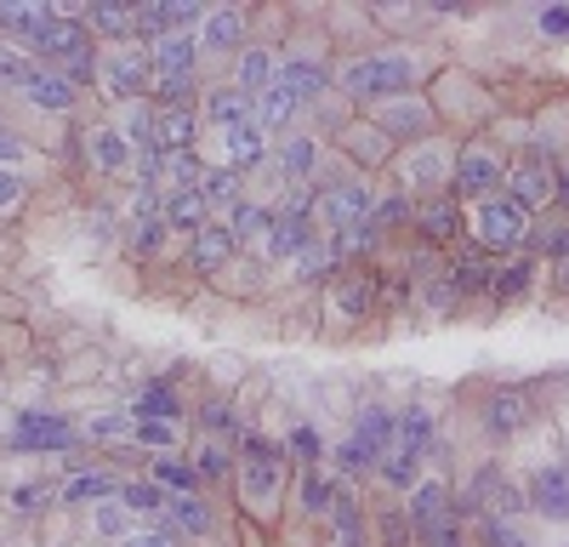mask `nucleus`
Listing matches in <instances>:
<instances>
[{
	"label": "nucleus",
	"instance_id": "1",
	"mask_svg": "<svg viewBox=\"0 0 569 547\" xmlns=\"http://www.w3.org/2000/svg\"><path fill=\"white\" fill-rule=\"evenodd\" d=\"M410 80H416V58H405V52H376V58H359L337 74V86L359 103H399L410 91Z\"/></svg>",
	"mask_w": 569,
	"mask_h": 547
},
{
	"label": "nucleus",
	"instance_id": "2",
	"mask_svg": "<svg viewBox=\"0 0 569 547\" xmlns=\"http://www.w3.org/2000/svg\"><path fill=\"white\" fill-rule=\"evenodd\" d=\"M393 439H399V417H393V410H382V405L365 410L359 428L348 434V445L337 450V468H342V474H365V468H376V463H388Z\"/></svg>",
	"mask_w": 569,
	"mask_h": 547
},
{
	"label": "nucleus",
	"instance_id": "3",
	"mask_svg": "<svg viewBox=\"0 0 569 547\" xmlns=\"http://www.w3.org/2000/svg\"><path fill=\"white\" fill-rule=\"evenodd\" d=\"M279 485H284V450H273L268 439H246V450H240V496H246V508L268 514L279 501Z\"/></svg>",
	"mask_w": 569,
	"mask_h": 547
},
{
	"label": "nucleus",
	"instance_id": "4",
	"mask_svg": "<svg viewBox=\"0 0 569 547\" xmlns=\"http://www.w3.org/2000/svg\"><path fill=\"white\" fill-rule=\"evenodd\" d=\"M472 228H479V240L490 251H512V246H525L530 217H525V206H518L512 195H496V200H485L479 211H472Z\"/></svg>",
	"mask_w": 569,
	"mask_h": 547
},
{
	"label": "nucleus",
	"instance_id": "5",
	"mask_svg": "<svg viewBox=\"0 0 569 547\" xmlns=\"http://www.w3.org/2000/svg\"><path fill=\"white\" fill-rule=\"evenodd\" d=\"M319 217H325L330 228H337V235H342V228H359V222H370V217H376V189H370L365 177L337 182V189H330V195L319 200Z\"/></svg>",
	"mask_w": 569,
	"mask_h": 547
},
{
	"label": "nucleus",
	"instance_id": "6",
	"mask_svg": "<svg viewBox=\"0 0 569 547\" xmlns=\"http://www.w3.org/2000/svg\"><path fill=\"white\" fill-rule=\"evenodd\" d=\"M12 445L18 450H69L74 445V422L58 417V410H18Z\"/></svg>",
	"mask_w": 569,
	"mask_h": 547
},
{
	"label": "nucleus",
	"instance_id": "7",
	"mask_svg": "<svg viewBox=\"0 0 569 547\" xmlns=\"http://www.w3.org/2000/svg\"><path fill=\"white\" fill-rule=\"evenodd\" d=\"M501 177H507V171H501V160H496L490 149H467V155L456 160V195L485 206V200H496Z\"/></svg>",
	"mask_w": 569,
	"mask_h": 547
},
{
	"label": "nucleus",
	"instance_id": "8",
	"mask_svg": "<svg viewBox=\"0 0 569 547\" xmlns=\"http://www.w3.org/2000/svg\"><path fill=\"white\" fill-rule=\"evenodd\" d=\"M149 74H154V58L149 52H131V46L103 63V86H109V98H120V103L142 98V91H149Z\"/></svg>",
	"mask_w": 569,
	"mask_h": 547
},
{
	"label": "nucleus",
	"instance_id": "9",
	"mask_svg": "<svg viewBox=\"0 0 569 547\" xmlns=\"http://www.w3.org/2000/svg\"><path fill=\"white\" fill-rule=\"evenodd\" d=\"M34 52L46 58V63H80V58H91L86 52V23H74V18H52L40 34H34Z\"/></svg>",
	"mask_w": 569,
	"mask_h": 547
},
{
	"label": "nucleus",
	"instance_id": "10",
	"mask_svg": "<svg viewBox=\"0 0 569 547\" xmlns=\"http://www.w3.org/2000/svg\"><path fill=\"white\" fill-rule=\"evenodd\" d=\"M530 508L541 519H569V463H547L530 479Z\"/></svg>",
	"mask_w": 569,
	"mask_h": 547
},
{
	"label": "nucleus",
	"instance_id": "11",
	"mask_svg": "<svg viewBox=\"0 0 569 547\" xmlns=\"http://www.w3.org/2000/svg\"><path fill=\"white\" fill-rule=\"evenodd\" d=\"M206 120L217 131H233V126H257V98L240 86H211L206 91Z\"/></svg>",
	"mask_w": 569,
	"mask_h": 547
},
{
	"label": "nucleus",
	"instance_id": "12",
	"mask_svg": "<svg viewBox=\"0 0 569 547\" xmlns=\"http://www.w3.org/2000/svg\"><path fill=\"white\" fill-rule=\"evenodd\" d=\"M194 52H200L194 34H166L160 46H149L154 80H194Z\"/></svg>",
	"mask_w": 569,
	"mask_h": 547
},
{
	"label": "nucleus",
	"instance_id": "13",
	"mask_svg": "<svg viewBox=\"0 0 569 547\" xmlns=\"http://www.w3.org/2000/svg\"><path fill=\"white\" fill-rule=\"evenodd\" d=\"M552 195H558V182H552V166H541L536 155H530L525 166H512V200L525 206V211H530V206H547Z\"/></svg>",
	"mask_w": 569,
	"mask_h": 547
},
{
	"label": "nucleus",
	"instance_id": "14",
	"mask_svg": "<svg viewBox=\"0 0 569 547\" xmlns=\"http://www.w3.org/2000/svg\"><path fill=\"white\" fill-rule=\"evenodd\" d=\"M233 246H240V235H233L228 222H206L200 235H194V268H200V274H217V268H228Z\"/></svg>",
	"mask_w": 569,
	"mask_h": 547
},
{
	"label": "nucleus",
	"instance_id": "15",
	"mask_svg": "<svg viewBox=\"0 0 569 547\" xmlns=\"http://www.w3.org/2000/svg\"><path fill=\"white\" fill-rule=\"evenodd\" d=\"M410 525L427 530V536H433L439 525H450V490H445L439 479L416 485V496H410Z\"/></svg>",
	"mask_w": 569,
	"mask_h": 547
},
{
	"label": "nucleus",
	"instance_id": "16",
	"mask_svg": "<svg viewBox=\"0 0 569 547\" xmlns=\"http://www.w3.org/2000/svg\"><path fill=\"white\" fill-rule=\"evenodd\" d=\"M268 155V131L262 126H233V131H222V166L228 171H246V166H257Z\"/></svg>",
	"mask_w": 569,
	"mask_h": 547
},
{
	"label": "nucleus",
	"instance_id": "17",
	"mask_svg": "<svg viewBox=\"0 0 569 547\" xmlns=\"http://www.w3.org/2000/svg\"><path fill=\"white\" fill-rule=\"evenodd\" d=\"M86 155H91V166H98V171H109V177H120V171L131 166V143H126L120 131H109V126L86 131Z\"/></svg>",
	"mask_w": 569,
	"mask_h": 547
},
{
	"label": "nucleus",
	"instance_id": "18",
	"mask_svg": "<svg viewBox=\"0 0 569 547\" xmlns=\"http://www.w3.org/2000/svg\"><path fill=\"white\" fill-rule=\"evenodd\" d=\"M308 246H313V222H308V217H279V222L268 228V240H262L268 257H302Z\"/></svg>",
	"mask_w": 569,
	"mask_h": 547
},
{
	"label": "nucleus",
	"instance_id": "19",
	"mask_svg": "<svg viewBox=\"0 0 569 547\" xmlns=\"http://www.w3.org/2000/svg\"><path fill=\"white\" fill-rule=\"evenodd\" d=\"M297 109H302V98L291 91V80H284V74H279V80H273L268 91H257V126H262V131L284 126V120H291Z\"/></svg>",
	"mask_w": 569,
	"mask_h": 547
},
{
	"label": "nucleus",
	"instance_id": "20",
	"mask_svg": "<svg viewBox=\"0 0 569 547\" xmlns=\"http://www.w3.org/2000/svg\"><path fill=\"white\" fill-rule=\"evenodd\" d=\"M211 222V206L200 189L188 195H166V228H177V235H200V228Z\"/></svg>",
	"mask_w": 569,
	"mask_h": 547
},
{
	"label": "nucleus",
	"instance_id": "21",
	"mask_svg": "<svg viewBox=\"0 0 569 547\" xmlns=\"http://www.w3.org/2000/svg\"><path fill=\"white\" fill-rule=\"evenodd\" d=\"M23 98H29L34 109L69 115V109H74V86H69L63 74H52V69H34V80H29V91H23Z\"/></svg>",
	"mask_w": 569,
	"mask_h": 547
},
{
	"label": "nucleus",
	"instance_id": "22",
	"mask_svg": "<svg viewBox=\"0 0 569 547\" xmlns=\"http://www.w3.org/2000/svg\"><path fill=\"white\" fill-rule=\"evenodd\" d=\"M485 422H490V434H518L530 422V399L525 394H490V410H485Z\"/></svg>",
	"mask_w": 569,
	"mask_h": 547
},
{
	"label": "nucleus",
	"instance_id": "23",
	"mask_svg": "<svg viewBox=\"0 0 569 547\" xmlns=\"http://www.w3.org/2000/svg\"><path fill=\"white\" fill-rule=\"evenodd\" d=\"M279 74L291 80V91H297L302 103H308V98H319V91H325V63H319V58H308V52H291V58L279 63Z\"/></svg>",
	"mask_w": 569,
	"mask_h": 547
},
{
	"label": "nucleus",
	"instance_id": "24",
	"mask_svg": "<svg viewBox=\"0 0 569 547\" xmlns=\"http://www.w3.org/2000/svg\"><path fill=\"white\" fill-rule=\"evenodd\" d=\"M160 182L171 195H188V189H200L206 182V166H200V155L194 149H182V155H166V166H160Z\"/></svg>",
	"mask_w": 569,
	"mask_h": 547
},
{
	"label": "nucleus",
	"instance_id": "25",
	"mask_svg": "<svg viewBox=\"0 0 569 547\" xmlns=\"http://www.w3.org/2000/svg\"><path fill=\"white\" fill-rule=\"evenodd\" d=\"M240 34H246V12L222 7V12H211V18H206L200 46H206V52H228V46H240Z\"/></svg>",
	"mask_w": 569,
	"mask_h": 547
},
{
	"label": "nucleus",
	"instance_id": "26",
	"mask_svg": "<svg viewBox=\"0 0 569 547\" xmlns=\"http://www.w3.org/2000/svg\"><path fill=\"white\" fill-rule=\"evenodd\" d=\"M131 417H137V422H171V417H177V394H171L166 382L137 388V399H131Z\"/></svg>",
	"mask_w": 569,
	"mask_h": 547
},
{
	"label": "nucleus",
	"instance_id": "27",
	"mask_svg": "<svg viewBox=\"0 0 569 547\" xmlns=\"http://www.w3.org/2000/svg\"><path fill=\"white\" fill-rule=\"evenodd\" d=\"M166 519H171L182 536H206V530H211V508H206L200 496H171V501H166Z\"/></svg>",
	"mask_w": 569,
	"mask_h": 547
},
{
	"label": "nucleus",
	"instance_id": "28",
	"mask_svg": "<svg viewBox=\"0 0 569 547\" xmlns=\"http://www.w3.org/2000/svg\"><path fill=\"white\" fill-rule=\"evenodd\" d=\"M194 149V115L188 109H160V155Z\"/></svg>",
	"mask_w": 569,
	"mask_h": 547
},
{
	"label": "nucleus",
	"instance_id": "29",
	"mask_svg": "<svg viewBox=\"0 0 569 547\" xmlns=\"http://www.w3.org/2000/svg\"><path fill=\"white\" fill-rule=\"evenodd\" d=\"M445 155L439 149H416L405 155V189H433V182H445Z\"/></svg>",
	"mask_w": 569,
	"mask_h": 547
},
{
	"label": "nucleus",
	"instance_id": "30",
	"mask_svg": "<svg viewBox=\"0 0 569 547\" xmlns=\"http://www.w3.org/2000/svg\"><path fill=\"white\" fill-rule=\"evenodd\" d=\"M313 166H319L313 137H291V143L279 149V171H284V182H308V177H313Z\"/></svg>",
	"mask_w": 569,
	"mask_h": 547
},
{
	"label": "nucleus",
	"instance_id": "31",
	"mask_svg": "<svg viewBox=\"0 0 569 547\" xmlns=\"http://www.w3.org/2000/svg\"><path fill=\"white\" fill-rule=\"evenodd\" d=\"M194 479H200L194 463H182V456H154V485H160V490H171V496H194Z\"/></svg>",
	"mask_w": 569,
	"mask_h": 547
},
{
	"label": "nucleus",
	"instance_id": "32",
	"mask_svg": "<svg viewBox=\"0 0 569 547\" xmlns=\"http://www.w3.org/2000/svg\"><path fill=\"white\" fill-rule=\"evenodd\" d=\"M273 80H279V63H273V52L251 46V52L240 58V91H251V98H257V91H268Z\"/></svg>",
	"mask_w": 569,
	"mask_h": 547
},
{
	"label": "nucleus",
	"instance_id": "33",
	"mask_svg": "<svg viewBox=\"0 0 569 547\" xmlns=\"http://www.w3.org/2000/svg\"><path fill=\"white\" fill-rule=\"evenodd\" d=\"M166 235H171L166 217H131V222H126V246H131L137 257H154V251L166 246Z\"/></svg>",
	"mask_w": 569,
	"mask_h": 547
},
{
	"label": "nucleus",
	"instance_id": "34",
	"mask_svg": "<svg viewBox=\"0 0 569 547\" xmlns=\"http://www.w3.org/2000/svg\"><path fill=\"white\" fill-rule=\"evenodd\" d=\"M58 12L52 7H0V29H12V34H23L29 46H34V34L52 23Z\"/></svg>",
	"mask_w": 569,
	"mask_h": 547
},
{
	"label": "nucleus",
	"instance_id": "35",
	"mask_svg": "<svg viewBox=\"0 0 569 547\" xmlns=\"http://www.w3.org/2000/svg\"><path fill=\"white\" fill-rule=\"evenodd\" d=\"M330 525H337V547H359V496L353 490H337V501H330Z\"/></svg>",
	"mask_w": 569,
	"mask_h": 547
},
{
	"label": "nucleus",
	"instance_id": "36",
	"mask_svg": "<svg viewBox=\"0 0 569 547\" xmlns=\"http://www.w3.org/2000/svg\"><path fill=\"white\" fill-rule=\"evenodd\" d=\"M427 445H433V417H427V410H405V417H399V445H393V450L427 456Z\"/></svg>",
	"mask_w": 569,
	"mask_h": 547
},
{
	"label": "nucleus",
	"instance_id": "37",
	"mask_svg": "<svg viewBox=\"0 0 569 547\" xmlns=\"http://www.w3.org/2000/svg\"><path fill=\"white\" fill-rule=\"evenodd\" d=\"M120 501H126L131 514H160L171 496H166V490H160L154 479H126V485H120Z\"/></svg>",
	"mask_w": 569,
	"mask_h": 547
},
{
	"label": "nucleus",
	"instance_id": "38",
	"mask_svg": "<svg viewBox=\"0 0 569 547\" xmlns=\"http://www.w3.org/2000/svg\"><path fill=\"white\" fill-rule=\"evenodd\" d=\"M200 195H206V206H233V200H240V171L211 166L206 182H200Z\"/></svg>",
	"mask_w": 569,
	"mask_h": 547
},
{
	"label": "nucleus",
	"instance_id": "39",
	"mask_svg": "<svg viewBox=\"0 0 569 547\" xmlns=\"http://www.w3.org/2000/svg\"><path fill=\"white\" fill-rule=\"evenodd\" d=\"M456 228H461V217H456V200H433V206L421 211V235H427V240H450Z\"/></svg>",
	"mask_w": 569,
	"mask_h": 547
},
{
	"label": "nucleus",
	"instance_id": "40",
	"mask_svg": "<svg viewBox=\"0 0 569 547\" xmlns=\"http://www.w3.org/2000/svg\"><path fill=\"white\" fill-rule=\"evenodd\" d=\"M103 496H120V485L109 474H74L63 490V501H103Z\"/></svg>",
	"mask_w": 569,
	"mask_h": 547
},
{
	"label": "nucleus",
	"instance_id": "41",
	"mask_svg": "<svg viewBox=\"0 0 569 547\" xmlns=\"http://www.w3.org/2000/svg\"><path fill=\"white\" fill-rule=\"evenodd\" d=\"M279 217L273 211H262V206H240V211H233V235H240V240H268V228H273Z\"/></svg>",
	"mask_w": 569,
	"mask_h": 547
},
{
	"label": "nucleus",
	"instance_id": "42",
	"mask_svg": "<svg viewBox=\"0 0 569 547\" xmlns=\"http://www.w3.org/2000/svg\"><path fill=\"white\" fill-rule=\"evenodd\" d=\"M40 63H29L23 52H12V46H0V86H12V91H29Z\"/></svg>",
	"mask_w": 569,
	"mask_h": 547
},
{
	"label": "nucleus",
	"instance_id": "43",
	"mask_svg": "<svg viewBox=\"0 0 569 547\" xmlns=\"http://www.w3.org/2000/svg\"><path fill=\"white\" fill-rule=\"evenodd\" d=\"M416 468H421V456H410V450H388L382 479H388L393 490H410V485H416Z\"/></svg>",
	"mask_w": 569,
	"mask_h": 547
},
{
	"label": "nucleus",
	"instance_id": "44",
	"mask_svg": "<svg viewBox=\"0 0 569 547\" xmlns=\"http://www.w3.org/2000/svg\"><path fill=\"white\" fill-rule=\"evenodd\" d=\"M427 120H433V115H427V103L421 98H399L393 109H388V126H399V131H427Z\"/></svg>",
	"mask_w": 569,
	"mask_h": 547
},
{
	"label": "nucleus",
	"instance_id": "45",
	"mask_svg": "<svg viewBox=\"0 0 569 547\" xmlns=\"http://www.w3.org/2000/svg\"><path fill=\"white\" fill-rule=\"evenodd\" d=\"M330 501H337L330 479H325L319 468H308V479H302V508H308V514H330Z\"/></svg>",
	"mask_w": 569,
	"mask_h": 547
},
{
	"label": "nucleus",
	"instance_id": "46",
	"mask_svg": "<svg viewBox=\"0 0 569 547\" xmlns=\"http://www.w3.org/2000/svg\"><path fill=\"white\" fill-rule=\"evenodd\" d=\"M137 23V7H91V29H103V34H131Z\"/></svg>",
	"mask_w": 569,
	"mask_h": 547
},
{
	"label": "nucleus",
	"instance_id": "47",
	"mask_svg": "<svg viewBox=\"0 0 569 547\" xmlns=\"http://www.w3.org/2000/svg\"><path fill=\"white\" fill-rule=\"evenodd\" d=\"M525 286H530V268H525V262H512V268H501L496 280H490V297H501V302H507V297H518Z\"/></svg>",
	"mask_w": 569,
	"mask_h": 547
},
{
	"label": "nucleus",
	"instance_id": "48",
	"mask_svg": "<svg viewBox=\"0 0 569 547\" xmlns=\"http://www.w3.org/2000/svg\"><path fill=\"white\" fill-rule=\"evenodd\" d=\"M137 445H149V450L171 456V445H177V428H171V422H137Z\"/></svg>",
	"mask_w": 569,
	"mask_h": 547
},
{
	"label": "nucleus",
	"instance_id": "49",
	"mask_svg": "<svg viewBox=\"0 0 569 547\" xmlns=\"http://www.w3.org/2000/svg\"><path fill=\"white\" fill-rule=\"evenodd\" d=\"M126 519H131V508H126V501H103V508H98V519H91V525H98L103 536H126Z\"/></svg>",
	"mask_w": 569,
	"mask_h": 547
},
{
	"label": "nucleus",
	"instance_id": "50",
	"mask_svg": "<svg viewBox=\"0 0 569 547\" xmlns=\"http://www.w3.org/2000/svg\"><path fill=\"white\" fill-rule=\"evenodd\" d=\"M337 308H342V314H365V308H370V286H365V280H348V286L337 291Z\"/></svg>",
	"mask_w": 569,
	"mask_h": 547
},
{
	"label": "nucleus",
	"instance_id": "51",
	"mask_svg": "<svg viewBox=\"0 0 569 547\" xmlns=\"http://www.w3.org/2000/svg\"><path fill=\"white\" fill-rule=\"evenodd\" d=\"M485 541H490V547H530L507 519H485Z\"/></svg>",
	"mask_w": 569,
	"mask_h": 547
},
{
	"label": "nucleus",
	"instance_id": "52",
	"mask_svg": "<svg viewBox=\"0 0 569 547\" xmlns=\"http://www.w3.org/2000/svg\"><path fill=\"white\" fill-rule=\"evenodd\" d=\"M29 149H23V137L18 131H7V126H0V171H12L18 160H23Z\"/></svg>",
	"mask_w": 569,
	"mask_h": 547
},
{
	"label": "nucleus",
	"instance_id": "53",
	"mask_svg": "<svg viewBox=\"0 0 569 547\" xmlns=\"http://www.w3.org/2000/svg\"><path fill=\"white\" fill-rule=\"evenodd\" d=\"M291 450L313 468V463H319V434H313V428H291Z\"/></svg>",
	"mask_w": 569,
	"mask_h": 547
},
{
	"label": "nucleus",
	"instance_id": "54",
	"mask_svg": "<svg viewBox=\"0 0 569 547\" xmlns=\"http://www.w3.org/2000/svg\"><path fill=\"white\" fill-rule=\"evenodd\" d=\"M325 262H330V251H325V246H308V251L297 257V280H313V274H319Z\"/></svg>",
	"mask_w": 569,
	"mask_h": 547
},
{
	"label": "nucleus",
	"instance_id": "55",
	"mask_svg": "<svg viewBox=\"0 0 569 547\" xmlns=\"http://www.w3.org/2000/svg\"><path fill=\"white\" fill-rule=\"evenodd\" d=\"M222 468H228V450H222V445H206V450H200V474H206V479H222Z\"/></svg>",
	"mask_w": 569,
	"mask_h": 547
},
{
	"label": "nucleus",
	"instance_id": "56",
	"mask_svg": "<svg viewBox=\"0 0 569 547\" xmlns=\"http://www.w3.org/2000/svg\"><path fill=\"white\" fill-rule=\"evenodd\" d=\"M18 200H23V182H18V171H0V211L18 206Z\"/></svg>",
	"mask_w": 569,
	"mask_h": 547
},
{
	"label": "nucleus",
	"instance_id": "57",
	"mask_svg": "<svg viewBox=\"0 0 569 547\" xmlns=\"http://www.w3.org/2000/svg\"><path fill=\"white\" fill-rule=\"evenodd\" d=\"M206 422H211V434H233V410L228 405H206Z\"/></svg>",
	"mask_w": 569,
	"mask_h": 547
},
{
	"label": "nucleus",
	"instance_id": "58",
	"mask_svg": "<svg viewBox=\"0 0 569 547\" xmlns=\"http://www.w3.org/2000/svg\"><path fill=\"white\" fill-rule=\"evenodd\" d=\"M126 547H177V541H171L166 530H142V536L131 530V536H126Z\"/></svg>",
	"mask_w": 569,
	"mask_h": 547
},
{
	"label": "nucleus",
	"instance_id": "59",
	"mask_svg": "<svg viewBox=\"0 0 569 547\" xmlns=\"http://www.w3.org/2000/svg\"><path fill=\"white\" fill-rule=\"evenodd\" d=\"M541 29H547V34H558V40H569V12H558V7H552V12H541Z\"/></svg>",
	"mask_w": 569,
	"mask_h": 547
},
{
	"label": "nucleus",
	"instance_id": "60",
	"mask_svg": "<svg viewBox=\"0 0 569 547\" xmlns=\"http://www.w3.org/2000/svg\"><path fill=\"white\" fill-rule=\"evenodd\" d=\"M12 508H18V514H34V508H40V490H34V485H23V490H18V501H12Z\"/></svg>",
	"mask_w": 569,
	"mask_h": 547
},
{
	"label": "nucleus",
	"instance_id": "61",
	"mask_svg": "<svg viewBox=\"0 0 569 547\" xmlns=\"http://www.w3.org/2000/svg\"><path fill=\"white\" fill-rule=\"evenodd\" d=\"M558 286L569 291V262H558Z\"/></svg>",
	"mask_w": 569,
	"mask_h": 547
}]
</instances>
